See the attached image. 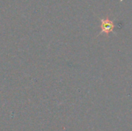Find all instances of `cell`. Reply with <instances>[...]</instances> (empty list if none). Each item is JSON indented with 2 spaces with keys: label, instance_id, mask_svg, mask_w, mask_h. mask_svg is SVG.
Returning a JSON list of instances; mask_svg holds the SVG:
<instances>
[{
  "label": "cell",
  "instance_id": "obj_1",
  "mask_svg": "<svg viewBox=\"0 0 132 131\" xmlns=\"http://www.w3.org/2000/svg\"><path fill=\"white\" fill-rule=\"evenodd\" d=\"M101 34H106L108 35L110 32H112V30L114 28V22L110 20L108 18L107 19H102L101 20Z\"/></svg>",
  "mask_w": 132,
  "mask_h": 131
}]
</instances>
